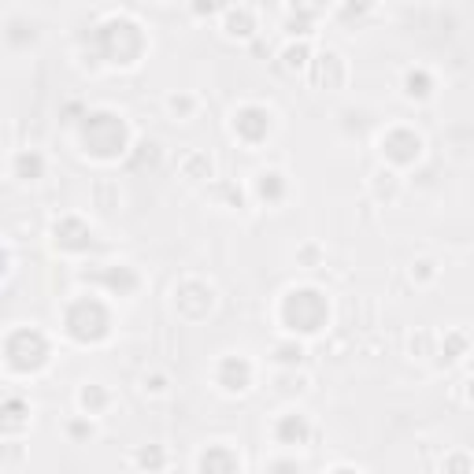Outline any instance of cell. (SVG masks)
<instances>
[{
	"label": "cell",
	"instance_id": "obj_1",
	"mask_svg": "<svg viewBox=\"0 0 474 474\" xmlns=\"http://www.w3.org/2000/svg\"><path fill=\"white\" fill-rule=\"evenodd\" d=\"M382 148L393 156L397 163H411V160H419V152H408V148H422V141L415 134H408V130H393L389 137L382 141Z\"/></svg>",
	"mask_w": 474,
	"mask_h": 474
},
{
	"label": "cell",
	"instance_id": "obj_4",
	"mask_svg": "<svg viewBox=\"0 0 474 474\" xmlns=\"http://www.w3.org/2000/svg\"><path fill=\"white\" fill-rule=\"evenodd\" d=\"M41 171H45V160L37 152H23V156H19V178H23V182H37Z\"/></svg>",
	"mask_w": 474,
	"mask_h": 474
},
{
	"label": "cell",
	"instance_id": "obj_2",
	"mask_svg": "<svg viewBox=\"0 0 474 474\" xmlns=\"http://www.w3.org/2000/svg\"><path fill=\"white\" fill-rule=\"evenodd\" d=\"M308 419L304 415H285V419L278 422V441L282 444H304L308 441Z\"/></svg>",
	"mask_w": 474,
	"mask_h": 474
},
{
	"label": "cell",
	"instance_id": "obj_10",
	"mask_svg": "<svg viewBox=\"0 0 474 474\" xmlns=\"http://www.w3.org/2000/svg\"><path fill=\"white\" fill-rule=\"evenodd\" d=\"M219 8H223V0H196V12H207V15H212V12H219Z\"/></svg>",
	"mask_w": 474,
	"mask_h": 474
},
{
	"label": "cell",
	"instance_id": "obj_9",
	"mask_svg": "<svg viewBox=\"0 0 474 474\" xmlns=\"http://www.w3.org/2000/svg\"><path fill=\"white\" fill-rule=\"evenodd\" d=\"M285 59H289V71H293V67H304L308 52H304V48H289V52H285Z\"/></svg>",
	"mask_w": 474,
	"mask_h": 474
},
{
	"label": "cell",
	"instance_id": "obj_3",
	"mask_svg": "<svg viewBox=\"0 0 474 474\" xmlns=\"http://www.w3.org/2000/svg\"><path fill=\"white\" fill-rule=\"evenodd\" d=\"M223 385H226V389H230V393H241V389H249V363H245V360H226Z\"/></svg>",
	"mask_w": 474,
	"mask_h": 474
},
{
	"label": "cell",
	"instance_id": "obj_12",
	"mask_svg": "<svg viewBox=\"0 0 474 474\" xmlns=\"http://www.w3.org/2000/svg\"><path fill=\"white\" fill-rule=\"evenodd\" d=\"M71 433H74V437H85V433H93V422H89V426H85V422H74Z\"/></svg>",
	"mask_w": 474,
	"mask_h": 474
},
{
	"label": "cell",
	"instance_id": "obj_8",
	"mask_svg": "<svg viewBox=\"0 0 474 474\" xmlns=\"http://www.w3.org/2000/svg\"><path fill=\"white\" fill-rule=\"evenodd\" d=\"M300 356H304L300 344H282V349H278V363H300Z\"/></svg>",
	"mask_w": 474,
	"mask_h": 474
},
{
	"label": "cell",
	"instance_id": "obj_11",
	"mask_svg": "<svg viewBox=\"0 0 474 474\" xmlns=\"http://www.w3.org/2000/svg\"><path fill=\"white\" fill-rule=\"evenodd\" d=\"M171 112H189V96H171Z\"/></svg>",
	"mask_w": 474,
	"mask_h": 474
},
{
	"label": "cell",
	"instance_id": "obj_5",
	"mask_svg": "<svg viewBox=\"0 0 474 474\" xmlns=\"http://www.w3.org/2000/svg\"><path fill=\"white\" fill-rule=\"evenodd\" d=\"M282 193H285V185H282V174L278 171H267V174H260V196L263 200H282Z\"/></svg>",
	"mask_w": 474,
	"mask_h": 474
},
{
	"label": "cell",
	"instance_id": "obj_6",
	"mask_svg": "<svg viewBox=\"0 0 474 474\" xmlns=\"http://www.w3.org/2000/svg\"><path fill=\"white\" fill-rule=\"evenodd\" d=\"M404 85H408V96H430V74L426 71H411L408 78H404Z\"/></svg>",
	"mask_w": 474,
	"mask_h": 474
},
{
	"label": "cell",
	"instance_id": "obj_7",
	"mask_svg": "<svg viewBox=\"0 0 474 474\" xmlns=\"http://www.w3.org/2000/svg\"><path fill=\"white\" fill-rule=\"evenodd\" d=\"M226 34L230 37H252V19L249 15H230V23H226Z\"/></svg>",
	"mask_w": 474,
	"mask_h": 474
}]
</instances>
